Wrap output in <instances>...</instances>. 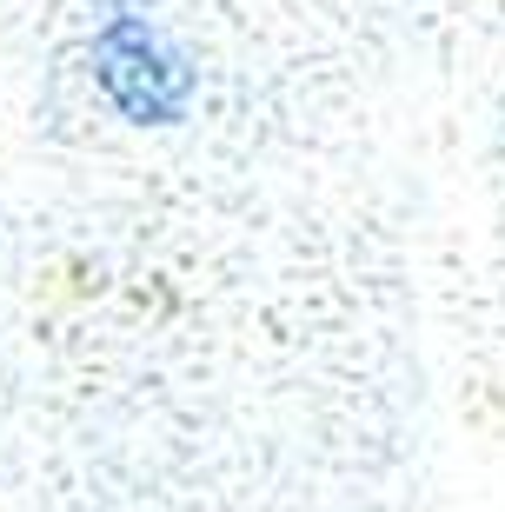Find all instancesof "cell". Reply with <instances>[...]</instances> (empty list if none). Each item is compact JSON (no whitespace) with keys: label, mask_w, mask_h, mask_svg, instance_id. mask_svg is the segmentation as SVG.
Here are the masks:
<instances>
[{"label":"cell","mask_w":505,"mask_h":512,"mask_svg":"<svg viewBox=\"0 0 505 512\" xmlns=\"http://www.w3.org/2000/svg\"><path fill=\"white\" fill-rule=\"evenodd\" d=\"M100 80L133 120H167L187 100V67L147 20H113L100 34Z\"/></svg>","instance_id":"obj_1"}]
</instances>
